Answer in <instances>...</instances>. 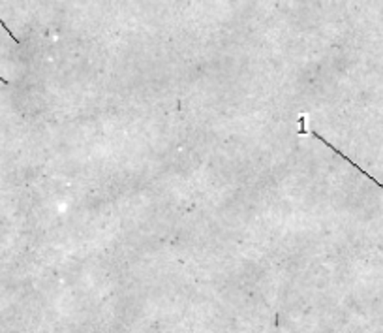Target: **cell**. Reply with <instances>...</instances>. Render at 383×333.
<instances>
[{"mask_svg":"<svg viewBox=\"0 0 383 333\" xmlns=\"http://www.w3.org/2000/svg\"><path fill=\"white\" fill-rule=\"evenodd\" d=\"M0 81L4 83V85H8V83H10V81H8V79H4V77H2V76H0Z\"/></svg>","mask_w":383,"mask_h":333,"instance_id":"7a4b0ae2","label":"cell"},{"mask_svg":"<svg viewBox=\"0 0 383 333\" xmlns=\"http://www.w3.org/2000/svg\"><path fill=\"white\" fill-rule=\"evenodd\" d=\"M0 25H2V28H4L6 33L10 34V36H11V40H13V42H16V44H21V40L17 38V36H13V33H11L10 28H8V25H6V23H4V21H2V19H0Z\"/></svg>","mask_w":383,"mask_h":333,"instance_id":"6da1fadb","label":"cell"}]
</instances>
